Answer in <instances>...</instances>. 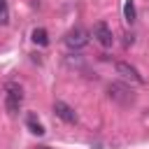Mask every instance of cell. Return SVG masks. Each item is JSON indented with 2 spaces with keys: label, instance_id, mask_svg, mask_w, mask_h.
I'll use <instances>...</instances> for the list:
<instances>
[{
  "label": "cell",
  "instance_id": "6da1fadb",
  "mask_svg": "<svg viewBox=\"0 0 149 149\" xmlns=\"http://www.w3.org/2000/svg\"><path fill=\"white\" fill-rule=\"evenodd\" d=\"M107 95H109V100H114V102H119L123 107L135 102V91L128 84H121V81H112L107 86Z\"/></svg>",
  "mask_w": 149,
  "mask_h": 149
},
{
  "label": "cell",
  "instance_id": "7a4b0ae2",
  "mask_svg": "<svg viewBox=\"0 0 149 149\" xmlns=\"http://www.w3.org/2000/svg\"><path fill=\"white\" fill-rule=\"evenodd\" d=\"M21 102H23V88L16 81H7L5 84V107H7V112L16 114L21 109Z\"/></svg>",
  "mask_w": 149,
  "mask_h": 149
},
{
  "label": "cell",
  "instance_id": "3957f363",
  "mask_svg": "<svg viewBox=\"0 0 149 149\" xmlns=\"http://www.w3.org/2000/svg\"><path fill=\"white\" fill-rule=\"evenodd\" d=\"M93 37H95V42L100 44V47H112V42H114V37H112V28L105 23V21H98L95 26H93Z\"/></svg>",
  "mask_w": 149,
  "mask_h": 149
},
{
  "label": "cell",
  "instance_id": "277c9868",
  "mask_svg": "<svg viewBox=\"0 0 149 149\" xmlns=\"http://www.w3.org/2000/svg\"><path fill=\"white\" fill-rule=\"evenodd\" d=\"M65 44H68L70 49H81V47H86V44H88V33L77 26V28H72V30L65 35Z\"/></svg>",
  "mask_w": 149,
  "mask_h": 149
},
{
  "label": "cell",
  "instance_id": "5b68a950",
  "mask_svg": "<svg viewBox=\"0 0 149 149\" xmlns=\"http://www.w3.org/2000/svg\"><path fill=\"white\" fill-rule=\"evenodd\" d=\"M54 114H56L61 121H65V123H77V112H74L68 102H63V100H56V102H54Z\"/></svg>",
  "mask_w": 149,
  "mask_h": 149
},
{
  "label": "cell",
  "instance_id": "8992f818",
  "mask_svg": "<svg viewBox=\"0 0 149 149\" xmlns=\"http://www.w3.org/2000/svg\"><path fill=\"white\" fill-rule=\"evenodd\" d=\"M114 68H116V74H121L123 79H130L133 84H142V77L137 74V70H135L133 65H128V63H116Z\"/></svg>",
  "mask_w": 149,
  "mask_h": 149
},
{
  "label": "cell",
  "instance_id": "52a82bcc",
  "mask_svg": "<svg viewBox=\"0 0 149 149\" xmlns=\"http://www.w3.org/2000/svg\"><path fill=\"white\" fill-rule=\"evenodd\" d=\"M26 123H28V128H30V133H35V135H44V126L37 121V116L30 112L28 114V119H26Z\"/></svg>",
  "mask_w": 149,
  "mask_h": 149
},
{
  "label": "cell",
  "instance_id": "ba28073f",
  "mask_svg": "<svg viewBox=\"0 0 149 149\" xmlns=\"http://www.w3.org/2000/svg\"><path fill=\"white\" fill-rule=\"evenodd\" d=\"M33 42L40 44V47H47V44H49V35H47V30H44V28H35V30H33Z\"/></svg>",
  "mask_w": 149,
  "mask_h": 149
},
{
  "label": "cell",
  "instance_id": "9c48e42d",
  "mask_svg": "<svg viewBox=\"0 0 149 149\" xmlns=\"http://www.w3.org/2000/svg\"><path fill=\"white\" fill-rule=\"evenodd\" d=\"M123 16H126L128 23L135 21V2H133V0H126V5H123Z\"/></svg>",
  "mask_w": 149,
  "mask_h": 149
},
{
  "label": "cell",
  "instance_id": "30bf717a",
  "mask_svg": "<svg viewBox=\"0 0 149 149\" xmlns=\"http://www.w3.org/2000/svg\"><path fill=\"white\" fill-rule=\"evenodd\" d=\"M0 21H2V23L7 21V2H5V0H0Z\"/></svg>",
  "mask_w": 149,
  "mask_h": 149
}]
</instances>
